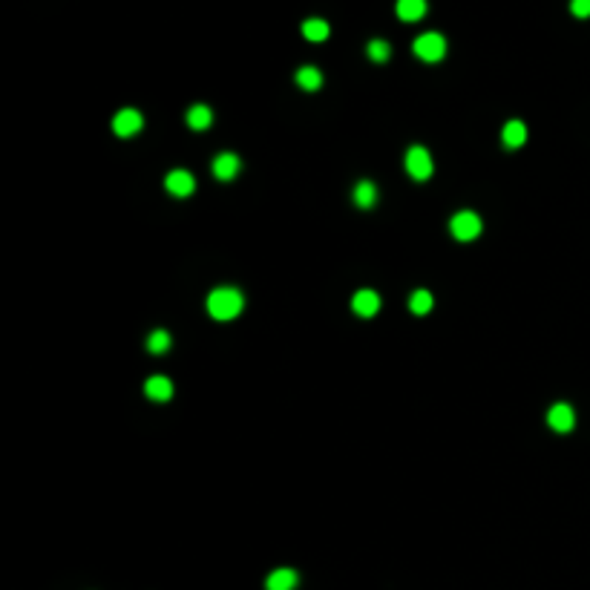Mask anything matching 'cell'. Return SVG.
<instances>
[{"instance_id":"9c48e42d","label":"cell","mask_w":590,"mask_h":590,"mask_svg":"<svg viewBox=\"0 0 590 590\" xmlns=\"http://www.w3.org/2000/svg\"><path fill=\"white\" fill-rule=\"evenodd\" d=\"M236 173H239V158L233 153H222L214 158V176L222 179V182H230Z\"/></svg>"},{"instance_id":"3957f363","label":"cell","mask_w":590,"mask_h":590,"mask_svg":"<svg viewBox=\"0 0 590 590\" xmlns=\"http://www.w3.org/2000/svg\"><path fill=\"white\" fill-rule=\"evenodd\" d=\"M406 170L415 182H427L432 176V156L427 147H412L406 153Z\"/></svg>"},{"instance_id":"44dd1931","label":"cell","mask_w":590,"mask_h":590,"mask_svg":"<svg viewBox=\"0 0 590 590\" xmlns=\"http://www.w3.org/2000/svg\"><path fill=\"white\" fill-rule=\"evenodd\" d=\"M570 12L576 17H590V0H570Z\"/></svg>"},{"instance_id":"2e32d148","label":"cell","mask_w":590,"mask_h":590,"mask_svg":"<svg viewBox=\"0 0 590 590\" xmlns=\"http://www.w3.org/2000/svg\"><path fill=\"white\" fill-rule=\"evenodd\" d=\"M354 202H357L360 207H374L377 202V187L371 182H360L357 187H354Z\"/></svg>"},{"instance_id":"e0dca14e","label":"cell","mask_w":590,"mask_h":590,"mask_svg":"<svg viewBox=\"0 0 590 590\" xmlns=\"http://www.w3.org/2000/svg\"><path fill=\"white\" fill-rule=\"evenodd\" d=\"M302 35L309 38V40H325V38H328V23L320 20V17L305 20V23H302Z\"/></svg>"},{"instance_id":"277c9868","label":"cell","mask_w":590,"mask_h":590,"mask_svg":"<svg viewBox=\"0 0 590 590\" xmlns=\"http://www.w3.org/2000/svg\"><path fill=\"white\" fill-rule=\"evenodd\" d=\"M450 228H452V233H455V239L469 242V239H475V236L481 233V219L472 214V210H461V214L452 216Z\"/></svg>"},{"instance_id":"8fae6325","label":"cell","mask_w":590,"mask_h":590,"mask_svg":"<svg viewBox=\"0 0 590 590\" xmlns=\"http://www.w3.org/2000/svg\"><path fill=\"white\" fill-rule=\"evenodd\" d=\"M265 587H268V590H294V587H297V573H294L291 568H279V570H274V573L268 576Z\"/></svg>"},{"instance_id":"ffe728a7","label":"cell","mask_w":590,"mask_h":590,"mask_svg":"<svg viewBox=\"0 0 590 590\" xmlns=\"http://www.w3.org/2000/svg\"><path fill=\"white\" fill-rule=\"evenodd\" d=\"M147 348H150L153 354L168 351V348H170V334H168V332H153L150 340H147Z\"/></svg>"},{"instance_id":"5bb4252c","label":"cell","mask_w":590,"mask_h":590,"mask_svg":"<svg viewBox=\"0 0 590 590\" xmlns=\"http://www.w3.org/2000/svg\"><path fill=\"white\" fill-rule=\"evenodd\" d=\"M210 121H214V112H210V107L196 104V107L187 110V124H191L193 130H205V127H210Z\"/></svg>"},{"instance_id":"30bf717a","label":"cell","mask_w":590,"mask_h":590,"mask_svg":"<svg viewBox=\"0 0 590 590\" xmlns=\"http://www.w3.org/2000/svg\"><path fill=\"white\" fill-rule=\"evenodd\" d=\"M427 15V0H397V17L406 20V23H415Z\"/></svg>"},{"instance_id":"4fadbf2b","label":"cell","mask_w":590,"mask_h":590,"mask_svg":"<svg viewBox=\"0 0 590 590\" xmlns=\"http://www.w3.org/2000/svg\"><path fill=\"white\" fill-rule=\"evenodd\" d=\"M501 135H504V145L507 147H522L524 138H527V127L522 121H507L504 130H501Z\"/></svg>"},{"instance_id":"52a82bcc","label":"cell","mask_w":590,"mask_h":590,"mask_svg":"<svg viewBox=\"0 0 590 590\" xmlns=\"http://www.w3.org/2000/svg\"><path fill=\"white\" fill-rule=\"evenodd\" d=\"M164 187H168L173 196H191L196 182L187 170H173V173H168V179H164Z\"/></svg>"},{"instance_id":"ac0fdd59","label":"cell","mask_w":590,"mask_h":590,"mask_svg":"<svg viewBox=\"0 0 590 590\" xmlns=\"http://www.w3.org/2000/svg\"><path fill=\"white\" fill-rule=\"evenodd\" d=\"M409 309H412L415 314H427V311L432 309V294H429V291H415L412 300H409Z\"/></svg>"},{"instance_id":"7a4b0ae2","label":"cell","mask_w":590,"mask_h":590,"mask_svg":"<svg viewBox=\"0 0 590 590\" xmlns=\"http://www.w3.org/2000/svg\"><path fill=\"white\" fill-rule=\"evenodd\" d=\"M415 55L420 58V61H427V64H435V61H441L443 55H446V40H443V35H438V32H423L418 40H415Z\"/></svg>"},{"instance_id":"6da1fadb","label":"cell","mask_w":590,"mask_h":590,"mask_svg":"<svg viewBox=\"0 0 590 590\" xmlns=\"http://www.w3.org/2000/svg\"><path fill=\"white\" fill-rule=\"evenodd\" d=\"M207 311L214 320H233L236 314L242 311V294L236 291V288H216V291H210L207 297Z\"/></svg>"},{"instance_id":"ba28073f","label":"cell","mask_w":590,"mask_h":590,"mask_svg":"<svg viewBox=\"0 0 590 590\" xmlns=\"http://www.w3.org/2000/svg\"><path fill=\"white\" fill-rule=\"evenodd\" d=\"M351 309L354 314H360V317H374L377 309H381V297H377L374 291H357L351 300Z\"/></svg>"},{"instance_id":"d6986e66","label":"cell","mask_w":590,"mask_h":590,"mask_svg":"<svg viewBox=\"0 0 590 590\" xmlns=\"http://www.w3.org/2000/svg\"><path fill=\"white\" fill-rule=\"evenodd\" d=\"M389 55H392V46H389L386 40H371V43H369V58H371V61L383 64Z\"/></svg>"},{"instance_id":"9a60e30c","label":"cell","mask_w":590,"mask_h":590,"mask_svg":"<svg viewBox=\"0 0 590 590\" xmlns=\"http://www.w3.org/2000/svg\"><path fill=\"white\" fill-rule=\"evenodd\" d=\"M297 84H300V89H309V92L320 89V84H323L320 69L317 66H302L300 73H297Z\"/></svg>"},{"instance_id":"5b68a950","label":"cell","mask_w":590,"mask_h":590,"mask_svg":"<svg viewBox=\"0 0 590 590\" xmlns=\"http://www.w3.org/2000/svg\"><path fill=\"white\" fill-rule=\"evenodd\" d=\"M141 124H145V118H141L138 110H121V112H115L112 118V133L115 135H121V138H130L141 130Z\"/></svg>"},{"instance_id":"8992f818","label":"cell","mask_w":590,"mask_h":590,"mask_svg":"<svg viewBox=\"0 0 590 590\" xmlns=\"http://www.w3.org/2000/svg\"><path fill=\"white\" fill-rule=\"evenodd\" d=\"M547 423H550L556 432H570L573 423H576V412H573L568 404H556V406L547 412Z\"/></svg>"},{"instance_id":"7c38bea8","label":"cell","mask_w":590,"mask_h":590,"mask_svg":"<svg viewBox=\"0 0 590 590\" xmlns=\"http://www.w3.org/2000/svg\"><path fill=\"white\" fill-rule=\"evenodd\" d=\"M145 392H147V397H153V400H170V394H173V383L168 381V377L156 374V377H150V381L145 383Z\"/></svg>"}]
</instances>
